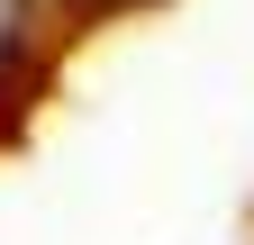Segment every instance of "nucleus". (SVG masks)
Segmentation results:
<instances>
[{"instance_id":"1","label":"nucleus","mask_w":254,"mask_h":245,"mask_svg":"<svg viewBox=\"0 0 254 245\" xmlns=\"http://www.w3.org/2000/svg\"><path fill=\"white\" fill-rule=\"evenodd\" d=\"M27 55H37V0H0V91L27 73Z\"/></svg>"},{"instance_id":"2","label":"nucleus","mask_w":254,"mask_h":245,"mask_svg":"<svg viewBox=\"0 0 254 245\" xmlns=\"http://www.w3.org/2000/svg\"><path fill=\"white\" fill-rule=\"evenodd\" d=\"M64 9H82V18H118V9H145V0H64Z\"/></svg>"}]
</instances>
